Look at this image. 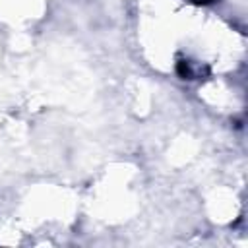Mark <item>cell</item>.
Wrapping results in <instances>:
<instances>
[{
	"mask_svg": "<svg viewBox=\"0 0 248 248\" xmlns=\"http://www.w3.org/2000/svg\"><path fill=\"white\" fill-rule=\"evenodd\" d=\"M176 74L182 79H198V78H202V66H196L190 60H180L176 64Z\"/></svg>",
	"mask_w": 248,
	"mask_h": 248,
	"instance_id": "cell-1",
	"label": "cell"
},
{
	"mask_svg": "<svg viewBox=\"0 0 248 248\" xmlns=\"http://www.w3.org/2000/svg\"><path fill=\"white\" fill-rule=\"evenodd\" d=\"M190 2H194V4H198V6H209V4H213V2H217V0H190Z\"/></svg>",
	"mask_w": 248,
	"mask_h": 248,
	"instance_id": "cell-2",
	"label": "cell"
}]
</instances>
